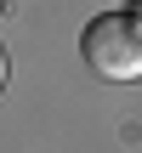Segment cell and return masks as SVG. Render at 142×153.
Segmentation results:
<instances>
[{
  "label": "cell",
  "instance_id": "cell-2",
  "mask_svg": "<svg viewBox=\"0 0 142 153\" xmlns=\"http://www.w3.org/2000/svg\"><path fill=\"white\" fill-rule=\"evenodd\" d=\"M0 85H6V51H0Z\"/></svg>",
  "mask_w": 142,
  "mask_h": 153
},
{
  "label": "cell",
  "instance_id": "cell-4",
  "mask_svg": "<svg viewBox=\"0 0 142 153\" xmlns=\"http://www.w3.org/2000/svg\"><path fill=\"white\" fill-rule=\"evenodd\" d=\"M0 6H6V0H0Z\"/></svg>",
  "mask_w": 142,
  "mask_h": 153
},
{
  "label": "cell",
  "instance_id": "cell-1",
  "mask_svg": "<svg viewBox=\"0 0 142 153\" xmlns=\"http://www.w3.org/2000/svg\"><path fill=\"white\" fill-rule=\"evenodd\" d=\"M80 57L97 79H114V85H131L142 79V17L137 11H102L85 23L80 34Z\"/></svg>",
  "mask_w": 142,
  "mask_h": 153
},
{
  "label": "cell",
  "instance_id": "cell-3",
  "mask_svg": "<svg viewBox=\"0 0 142 153\" xmlns=\"http://www.w3.org/2000/svg\"><path fill=\"white\" fill-rule=\"evenodd\" d=\"M131 11H142V0H131Z\"/></svg>",
  "mask_w": 142,
  "mask_h": 153
}]
</instances>
